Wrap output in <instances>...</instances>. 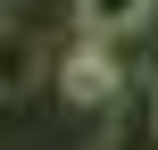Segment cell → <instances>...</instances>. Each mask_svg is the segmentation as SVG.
<instances>
[{
	"instance_id": "6da1fadb",
	"label": "cell",
	"mask_w": 158,
	"mask_h": 150,
	"mask_svg": "<svg viewBox=\"0 0 158 150\" xmlns=\"http://www.w3.org/2000/svg\"><path fill=\"white\" fill-rule=\"evenodd\" d=\"M125 92V58L108 50V42H75V50H58V100H75V109H108Z\"/></svg>"
},
{
	"instance_id": "7a4b0ae2",
	"label": "cell",
	"mask_w": 158,
	"mask_h": 150,
	"mask_svg": "<svg viewBox=\"0 0 158 150\" xmlns=\"http://www.w3.org/2000/svg\"><path fill=\"white\" fill-rule=\"evenodd\" d=\"M158 17V0H75V42H125V33H142Z\"/></svg>"
},
{
	"instance_id": "3957f363",
	"label": "cell",
	"mask_w": 158,
	"mask_h": 150,
	"mask_svg": "<svg viewBox=\"0 0 158 150\" xmlns=\"http://www.w3.org/2000/svg\"><path fill=\"white\" fill-rule=\"evenodd\" d=\"M150 150H158V142H150Z\"/></svg>"
}]
</instances>
